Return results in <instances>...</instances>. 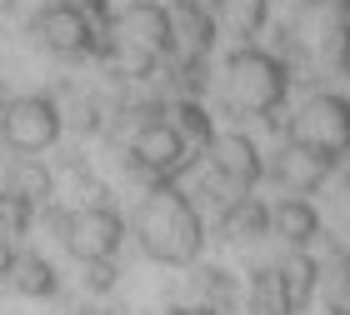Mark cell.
I'll return each instance as SVG.
<instances>
[{"label": "cell", "mask_w": 350, "mask_h": 315, "mask_svg": "<svg viewBox=\"0 0 350 315\" xmlns=\"http://www.w3.org/2000/svg\"><path fill=\"white\" fill-rule=\"evenodd\" d=\"M116 286V265L100 260V265H90V290H110Z\"/></svg>", "instance_id": "4fadbf2b"}, {"label": "cell", "mask_w": 350, "mask_h": 315, "mask_svg": "<svg viewBox=\"0 0 350 315\" xmlns=\"http://www.w3.org/2000/svg\"><path fill=\"white\" fill-rule=\"evenodd\" d=\"M105 60H120L135 75H150L155 66H165L175 55V20L165 5L155 0H131L125 10H116L105 20Z\"/></svg>", "instance_id": "3957f363"}, {"label": "cell", "mask_w": 350, "mask_h": 315, "mask_svg": "<svg viewBox=\"0 0 350 315\" xmlns=\"http://www.w3.org/2000/svg\"><path fill=\"white\" fill-rule=\"evenodd\" d=\"M75 5H85L90 15H105V5H110V0H75Z\"/></svg>", "instance_id": "5bb4252c"}, {"label": "cell", "mask_w": 350, "mask_h": 315, "mask_svg": "<svg viewBox=\"0 0 350 315\" xmlns=\"http://www.w3.org/2000/svg\"><path fill=\"white\" fill-rule=\"evenodd\" d=\"M0 191H10L15 200H25L30 210H40L45 200L55 195V180H51V170H45L36 155H15L10 161V170H5V185Z\"/></svg>", "instance_id": "7c38bea8"}, {"label": "cell", "mask_w": 350, "mask_h": 315, "mask_svg": "<svg viewBox=\"0 0 350 315\" xmlns=\"http://www.w3.org/2000/svg\"><path fill=\"white\" fill-rule=\"evenodd\" d=\"M60 140V105L51 96H10L0 105V146L15 155H40Z\"/></svg>", "instance_id": "ba28073f"}, {"label": "cell", "mask_w": 350, "mask_h": 315, "mask_svg": "<svg viewBox=\"0 0 350 315\" xmlns=\"http://www.w3.org/2000/svg\"><path fill=\"white\" fill-rule=\"evenodd\" d=\"M190 165H196V150H190L180 140V131L165 120V110L150 115V120H140L131 131V170L146 185H175Z\"/></svg>", "instance_id": "8992f818"}, {"label": "cell", "mask_w": 350, "mask_h": 315, "mask_svg": "<svg viewBox=\"0 0 350 315\" xmlns=\"http://www.w3.org/2000/svg\"><path fill=\"white\" fill-rule=\"evenodd\" d=\"M265 176H270V161L260 155V146L250 135L230 131V135H220L211 146V155H205V200H211L215 215H220L226 206H235V200L256 195Z\"/></svg>", "instance_id": "277c9868"}, {"label": "cell", "mask_w": 350, "mask_h": 315, "mask_svg": "<svg viewBox=\"0 0 350 315\" xmlns=\"http://www.w3.org/2000/svg\"><path fill=\"white\" fill-rule=\"evenodd\" d=\"M190 295H196V305L215 310V315H235V305L245 310V286H235L230 271H220V265H190Z\"/></svg>", "instance_id": "9c48e42d"}, {"label": "cell", "mask_w": 350, "mask_h": 315, "mask_svg": "<svg viewBox=\"0 0 350 315\" xmlns=\"http://www.w3.org/2000/svg\"><path fill=\"white\" fill-rule=\"evenodd\" d=\"M85 315H110V310H85Z\"/></svg>", "instance_id": "2e32d148"}, {"label": "cell", "mask_w": 350, "mask_h": 315, "mask_svg": "<svg viewBox=\"0 0 350 315\" xmlns=\"http://www.w3.org/2000/svg\"><path fill=\"white\" fill-rule=\"evenodd\" d=\"M175 315H215V310H205V305H196V301H190V305H180Z\"/></svg>", "instance_id": "9a60e30c"}, {"label": "cell", "mask_w": 350, "mask_h": 315, "mask_svg": "<svg viewBox=\"0 0 350 315\" xmlns=\"http://www.w3.org/2000/svg\"><path fill=\"white\" fill-rule=\"evenodd\" d=\"M220 90H226V105L235 115L275 125V115L291 100V66L275 51H265V45L241 40L226 55V66H220Z\"/></svg>", "instance_id": "7a4b0ae2"}, {"label": "cell", "mask_w": 350, "mask_h": 315, "mask_svg": "<svg viewBox=\"0 0 350 315\" xmlns=\"http://www.w3.org/2000/svg\"><path fill=\"white\" fill-rule=\"evenodd\" d=\"M105 20L110 15H90L85 5L75 0H51V5L36 10L30 20V40L51 55H66V60H85V55H100L105 51Z\"/></svg>", "instance_id": "5b68a950"}, {"label": "cell", "mask_w": 350, "mask_h": 315, "mask_svg": "<svg viewBox=\"0 0 350 315\" xmlns=\"http://www.w3.org/2000/svg\"><path fill=\"white\" fill-rule=\"evenodd\" d=\"M140 250L161 265H196L205 250V215L180 185H146L135 206Z\"/></svg>", "instance_id": "6da1fadb"}, {"label": "cell", "mask_w": 350, "mask_h": 315, "mask_svg": "<svg viewBox=\"0 0 350 315\" xmlns=\"http://www.w3.org/2000/svg\"><path fill=\"white\" fill-rule=\"evenodd\" d=\"M5 280L21 295H30V301H45V295H55L60 290V280H55V265L40 256V250H21L15 245V256H10V271Z\"/></svg>", "instance_id": "30bf717a"}, {"label": "cell", "mask_w": 350, "mask_h": 315, "mask_svg": "<svg viewBox=\"0 0 350 315\" xmlns=\"http://www.w3.org/2000/svg\"><path fill=\"white\" fill-rule=\"evenodd\" d=\"M55 230H60V245H66L81 265L116 260L120 245H125V220H120V210H110L105 200H90V206L66 210L55 220Z\"/></svg>", "instance_id": "52a82bcc"}, {"label": "cell", "mask_w": 350, "mask_h": 315, "mask_svg": "<svg viewBox=\"0 0 350 315\" xmlns=\"http://www.w3.org/2000/svg\"><path fill=\"white\" fill-rule=\"evenodd\" d=\"M165 120L175 125V131H180V140L196 155H211V146H215V120H211V110L200 105V96H190V100H170L165 105Z\"/></svg>", "instance_id": "8fae6325"}]
</instances>
